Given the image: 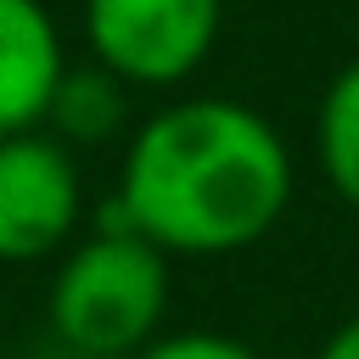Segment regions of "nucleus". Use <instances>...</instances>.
<instances>
[{"label":"nucleus","mask_w":359,"mask_h":359,"mask_svg":"<svg viewBox=\"0 0 359 359\" xmlns=\"http://www.w3.org/2000/svg\"><path fill=\"white\" fill-rule=\"evenodd\" d=\"M292 202V151L241 101L196 95L146 118L123 151L118 213L163 252L224 258L264 241Z\"/></svg>","instance_id":"1"},{"label":"nucleus","mask_w":359,"mask_h":359,"mask_svg":"<svg viewBox=\"0 0 359 359\" xmlns=\"http://www.w3.org/2000/svg\"><path fill=\"white\" fill-rule=\"evenodd\" d=\"M168 309V252L123 224L118 208L101 213V230L79 241L45 292V320L62 353L73 359H135L157 342Z\"/></svg>","instance_id":"2"},{"label":"nucleus","mask_w":359,"mask_h":359,"mask_svg":"<svg viewBox=\"0 0 359 359\" xmlns=\"http://www.w3.org/2000/svg\"><path fill=\"white\" fill-rule=\"evenodd\" d=\"M224 22V0H84L95 62L123 84H180L202 67Z\"/></svg>","instance_id":"3"},{"label":"nucleus","mask_w":359,"mask_h":359,"mask_svg":"<svg viewBox=\"0 0 359 359\" xmlns=\"http://www.w3.org/2000/svg\"><path fill=\"white\" fill-rule=\"evenodd\" d=\"M79 168L56 135L0 140V264L50 258L79 224Z\"/></svg>","instance_id":"4"},{"label":"nucleus","mask_w":359,"mask_h":359,"mask_svg":"<svg viewBox=\"0 0 359 359\" xmlns=\"http://www.w3.org/2000/svg\"><path fill=\"white\" fill-rule=\"evenodd\" d=\"M62 73L67 56L45 0H0V140L50 118Z\"/></svg>","instance_id":"5"},{"label":"nucleus","mask_w":359,"mask_h":359,"mask_svg":"<svg viewBox=\"0 0 359 359\" xmlns=\"http://www.w3.org/2000/svg\"><path fill=\"white\" fill-rule=\"evenodd\" d=\"M314 151L331 180V191L359 208V56L325 84L320 118H314Z\"/></svg>","instance_id":"6"},{"label":"nucleus","mask_w":359,"mask_h":359,"mask_svg":"<svg viewBox=\"0 0 359 359\" xmlns=\"http://www.w3.org/2000/svg\"><path fill=\"white\" fill-rule=\"evenodd\" d=\"M45 123L56 129V140H73V146L107 140L123 123V79H112L101 62L67 67L62 84H56V101H50V118Z\"/></svg>","instance_id":"7"},{"label":"nucleus","mask_w":359,"mask_h":359,"mask_svg":"<svg viewBox=\"0 0 359 359\" xmlns=\"http://www.w3.org/2000/svg\"><path fill=\"white\" fill-rule=\"evenodd\" d=\"M135 359H264V353L224 331H168V337L146 342Z\"/></svg>","instance_id":"8"},{"label":"nucleus","mask_w":359,"mask_h":359,"mask_svg":"<svg viewBox=\"0 0 359 359\" xmlns=\"http://www.w3.org/2000/svg\"><path fill=\"white\" fill-rule=\"evenodd\" d=\"M314 359H359V314H348L325 342H320V353Z\"/></svg>","instance_id":"9"}]
</instances>
